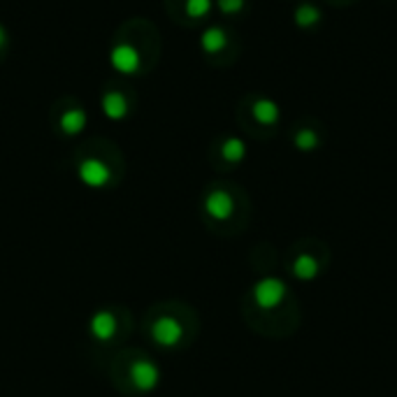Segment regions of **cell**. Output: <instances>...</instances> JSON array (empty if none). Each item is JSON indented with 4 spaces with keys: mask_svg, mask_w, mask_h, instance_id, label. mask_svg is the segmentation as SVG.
Wrapping results in <instances>:
<instances>
[{
    "mask_svg": "<svg viewBox=\"0 0 397 397\" xmlns=\"http://www.w3.org/2000/svg\"><path fill=\"white\" fill-rule=\"evenodd\" d=\"M251 114L261 126H274L281 119V109L272 98H258L251 105Z\"/></svg>",
    "mask_w": 397,
    "mask_h": 397,
    "instance_id": "7",
    "label": "cell"
},
{
    "mask_svg": "<svg viewBox=\"0 0 397 397\" xmlns=\"http://www.w3.org/2000/svg\"><path fill=\"white\" fill-rule=\"evenodd\" d=\"M211 5H214V0H186V14L193 19H202L211 12Z\"/></svg>",
    "mask_w": 397,
    "mask_h": 397,
    "instance_id": "16",
    "label": "cell"
},
{
    "mask_svg": "<svg viewBox=\"0 0 397 397\" xmlns=\"http://www.w3.org/2000/svg\"><path fill=\"white\" fill-rule=\"evenodd\" d=\"M221 156H223L228 163L244 161V156H246L244 140H239V137H228V140L223 142V146H221Z\"/></svg>",
    "mask_w": 397,
    "mask_h": 397,
    "instance_id": "14",
    "label": "cell"
},
{
    "mask_svg": "<svg viewBox=\"0 0 397 397\" xmlns=\"http://www.w3.org/2000/svg\"><path fill=\"white\" fill-rule=\"evenodd\" d=\"M109 63H112V68L116 72H121V75H137L142 68V56H140V51H137V47H133V44H128V42H121L112 49V54H109Z\"/></svg>",
    "mask_w": 397,
    "mask_h": 397,
    "instance_id": "2",
    "label": "cell"
},
{
    "mask_svg": "<svg viewBox=\"0 0 397 397\" xmlns=\"http://www.w3.org/2000/svg\"><path fill=\"white\" fill-rule=\"evenodd\" d=\"M286 298V283L276 276H267L261 279L253 288V300L261 309H274L279 307L281 300Z\"/></svg>",
    "mask_w": 397,
    "mask_h": 397,
    "instance_id": "1",
    "label": "cell"
},
{
    "mask_svg": "<svg viewBox=\"0 0 397 397\" xmlns=\"http://www.w3.org/2000/svg\"><path fill=\"white\" fill-rule=\"evenodd\" d=\"M131 381L140 393H149L161 381V369L151 360H135L131 367Z\"/></svg>",
    "mask_w": 397,
    "mask_h": 397,
    "instance_id": "4",
    "label": "cell"
},
{
    "mask_svg": "<svg viewBox=\"0 0 397 397\" xmlns=\"http://www.w3.org/2000/svg\"><path fill=\"white\" fill-rule=\"evenodd\" d=\"M200 47L205 49L207 54H218L228 47V35L223 29H218V26H209V29L202 33L200 38Z\"/></svg>",
    "mask_w": 397,
    "mask_h": 397,
    "instance_id": "9",
    "label": "cell"
},
{
    "mask_svg": "<svg viewBox=\"0 0 397 397\" xmlns=\"http://www.w3.org/2000/svg\"><path fill=\"white\" fill-rule=\"evenodd\" d=\"M293 19H295V26H300V29H313L316 24H321L323 14H321V10H318L316 5L302 3L298 10H295Z\"/></svg>",
    "mask_w": 397,
    "mask_h": 397,
    "instance_id": "12",
    "label": "cell"
},
{
    "mask_svg": "<svg viewBox=\"0 0 397 397\" xmlns=\"http://www.w3.org/2000/svg\"><path fill=\"white\" fill-rule=\"evenodd\" d=\"M151 335L156 339V344L161 346H177L181 337H184V326L179 323V318L174 316H161L151 323Z\"/></svg>",
    "mask_w": 397,
    "mask_h": 397,
    "instance_id": "3",
    "label": "cell"
},
{
    "mask_svg": "<svg viewBox=\"0 0 397 397\" xmlns=\"http://www.w3.org/2000/svg\"><path fill=\"white\" fill-rule=\"evenodd\" d=\"M79 179L91 189H103L112 179V170L100 159H86L79 165Z\"/></svg>",
    "mask_w": 397,
    "mask_h": 397,
    "instance_id": "5",
    "label": "cell"
},
{
    "mask_svg": "<svg viewBox=\"0 0 397 397\" xmlns=\"http://www.w3.org/2000/svg\"><path fill=\"white\" fill-rule=\"evenodd\" d=\"M103 114L107 119H112V121H121V119L128 114V103L121 94H114V91H109V94L103 96Z\"/></svg>",
    "mask_w": 397,
    "mask_h": 397,
    "instance_id": "10",
    "label": "cell"
},
{
    "mask_svg": "<svg viewBox=\"0 0 397 397\" xmlns=\"http://www.w3.org/2000/svg\"><path fill=\"white\" fill-rule=\"evenodd\" d=\"M205 211L214 221H228L235 211V200L228 191H211L205 200Z\"/></svg>",
    "mask_w": 397,
    "mask_h": 397,
    "instance_id": "6",
    "label": "cell"
},
{
    "mask_svg": "<svg viewBox=\"0 0 397 397\" xmlns=\"http://www.w3.org/2000/svg\"><path fill=\"white\" fill-rule=\"evenodd\" d=\"M86 112L84 109H68L66 114L61 116V131L66 135H79L86 128Z\"/></svg>",
    "mask_w": 397,
    "mask_h": 397,
    "instance_id": "11",
    "label": "cell"
},
{
    "mask_svg": "<svg viewBox=\"0 0 397 397\" xmlns=\"http://www.w3.org/2000/svg\"><path fill=\"white\" fill-rule=\"evenodd\" d=\"M216 5L223 14H237L244 10L246 0H216Z\"/></svg>",
    "mask_w": 397,
    "mask_h": 397,
    "instance_id": "17",
    "label": "cell"
},
{
    "mask_svg": "<svg viewBox=\"0 0 397 397\" xmlns=\"http://www.w3.org/2000/svg\"><path fill=\"white\" fill-rule=\"evenodd\" d=\"M5 42H7V33L3 26H0V47H5Z\"/></svg>",
    "mask_w": 397,
    "mask_h": 397,
    "instance_id": "18",
    "label": "cell"
},
{
    "mask_svg": "<svg viewBox=\"0 0 397 397\" xmlns=\"http://www.w3.org/2000/svg\"><path fill=\"white\" fill-rule=\"evenodd\" d=\"M318 144H321V137L316 131H311V128H300V131L295 133V146H298L300 151H313Z\"/></svg>",
    "mask_w": 397,
    "mask_h": 397,
    "instance_id": "15",
    "label": "cell"
},
{
    "mask_svg": "<svg viewBox=\"0 0 397 397\" xmlns=\"http://www.w3.org/2000/svg\"><path fill=\"white\" fill-rule=\"evenodd\" d=\"M293 274L298 276V279H302V281L313 279V276L318 274V261L313 256H309V253L298 256V258H295V263H293Z\"/></svg>",
    "mask_w": 397,
    "mask_h": 397,
    "instance_id": "13",
    "label": "cell"
},
{
    "mask_svg": "<svg viewBox=\"0 0 397 397\" xmlns=\"http://www.w3.org/2000/svg\"><path fill=\"white\" fill-rule=\"evenodd\" d=\"M91 335L100 341H107L116 335V316L112 311H98L91 318Z\"/></svg>",
    "mask_w": 397,
    "mask_h": 397,
    "instance_id": "8",
    "label": "cell"
}]
</instances>
